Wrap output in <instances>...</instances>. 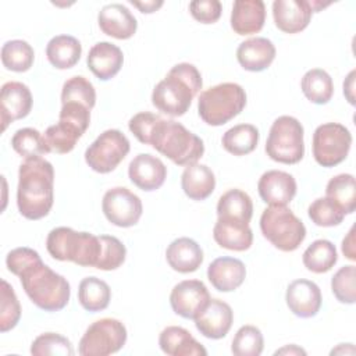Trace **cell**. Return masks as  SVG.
Masks as SVG:
<instances>
[{
  "instance_id": "cell-1",
  "label": "cell",
  "mask_w": 356,
  "mask_h": 356,
  "mask_svg": "<svg viewBox=\"0 0 356 356\" xmlns=\"http://www.w3.org/2000/svg\"><path fill=\"white\" fill-rule=\"evenodd\" d=\"M54 168L43 157L26 159L18 170L17 206L28 220L49 214L54 202Z\"/></svg>"
},
{
  "instance_id": "cell-2",
  "label": "cell",
  "mask_w": 356,
  "mask_h": 356,
  "mask_svg": "<svg viewBox=\"0 0 356 356\" xmlns=\"http://www.w3.org/2000/svg\"><path fill=\"white\" fill-rule=\"evenodd\" d=\"M202 85L203 81L199 70L193 64L179 63L154 86L152 103L167 115L181 117L189 110Z\"/></svg>"
},
{
  "instance_id": "cell-3",
  "label": "cell",
  "mask_w": 356,
  "mask_h": 356,
  "mask_svg": "<svg viewBox=\"0 0 356 356\" xmlns=\"http://www.w3.org/2000/svg\"><path fill=\"white\" fill-rule=\"evenodd\" d=\"M18 277L25 293L39 309L58 312L68 305L71 288L67 278L53 271L42 259L25 267Z\"/></svg>"
},
{
  "instance_id": "cell-4",
  "label": "cell",
  "mask_w": 356,
  "mask_h": 356,
  "mask_svg": "<svg viewBox=\"0 0 356 356\" xmlns=\"http://www.w3.org/2000/svg\"><path fill=\"white\" fill-rule=\"evenodd\" d=\"M147 145L174 164L184 167L197 163L204 153L203 140L174 120L160 118L149 136Z\"/></svg>"
},
{
  "instance_id": "cell-5",
  "label": "cell",
  "mask_w": 356,
  "mask_h": 356,
  "mask_svg": "<svg viewBox=\"0 0 356 356\" xmlns=\"http://www.w3.org/2000/svg\"><path fill=\"white\" fill-rule=\"evenodd\" d=\"M50 256L60 261H72L82 267H96L102 242L90 232H79L70 227L53 228L46 239Z\"/></svg>"
},
{
  "instance_id": "cell-6",
  "label": "cell",
  "mask_w": 356,
  "mask_h": 356,
  "mask_svg": "<svg viewBox=\"0 0 356 356\" xmlns=\"http://www.w3.org/2000/svg\"><path fill=\"white\" fill-rule=\"evenodd\" d=\"M245 106V89L239 83L224 82L200 93L197 100V113L207 125L220 127L236 117Z\"/></svg>"
},
{
  "instance_id": "cell-7",
  "label": "cell",
  "mask_w": 356,
  "mask_h": 356,
  "mask_svg": "<svg viewBox=\"0 0 356 356\" xmlns=\"http://www.w3.org/2000/svg\"><path fill=\"white\" fill-rule=\"evenodd\" d=\"M263 236L282 252H293L306 238V227L286 206H268L260 217Z\"/></svg>"
},
{
  "instance_id": "cell-8",
  "label": "cell",
  "mask_w": 356,
  "mask_h": 356,
  "mask_svg": "<svg viewBox=\"0 0 356 356\" xmlns=\"http://www.w3.org/2000/svg\"><path fill=\"white\" fill-rule=\"evenodd\" d=\"M303 125L291 115L278 117L268 132L266 142L267 156L282 164H296L305 156Z\"/></svg>"
},
{
  "instance_id": "cell-9",
  "label": "cell",
  "mask_w": 356,
  "mask_h": 356,
  "mask_svg": "<svg viewBox=\"0 0 356 356\" xmlns=\"http://www.w3.org/2000/svg\"><path fill=\"white\" fill-rule=\"evenodd\" d=\"M127 328L117 318H100L82 335L78 353L82 356H106L118 352L127 342Z\"/></svg>"
},
{
  "instance_id": "cell-10",
  "label": "cell",
  "mask_w": 356,
  "mask_h": 356,
  "mask_svg": "<svg viewBox=\"0 0 356 356\" xmlns=\"http://www.w3.org/2000/svg\"><path fill=\"white\" fill-rule=\"evenodd\" d=\"M352 134L339 122H325L313 134V157L323 167L341 164L350 150Z\"/></svg>"
},
{
  "instance_id": "cell-11",
  "label": "cell",
  "mask_w": 356,
  "mask_h": 356,
  "mask_svg": "<svg viewBox=\"0 0 356 356\" xmlns=\"http://www.w3.org/2000/svg\"><path fill=\"white\" fill-rule=\"evenodd\" d=\"M129 149V140L121 131L107 129L89 145L85 152V161L93 171L107 174L117 168Z\"/></svg>"
},
{
  "instance_id": "cell-12",
  "label": "cell",
  "mask_w": 356,
  "mask_h": 356,
  "mask_svg": "<svg viewBox=\"0 0 356 356\" xmlns=\"http://www.w3.org/2000/svg\"><path fill=\"white\" fill-rule=\"evenodd\" d=\"M102 210L113 225L129 228L138 224L143 206L139 196L131 192L128 188L115 186L104 193Z\"/></svg>"
},
{
  "instance_id": "cell-13",
  "label": "cell",
  "mask_w": 356,
  "mask_h": 356,
  "mask_svg": "<svg viewBox=\"0 0 356 356\" xmlns=\"http://www.w3.org/2000/svg\"><path fill=\"white\" fill-rule=\"evenodd\" d=\"M210 300L206 285L199 280H185L178 282L170 293V305L175 314L195 320Z\"/></svg>"
},
{
  "instance_id": "cell-14",
  "label": "cell",
  "mask_w": 356,
  "mask_h": 356,
  "mask_svg": "<svg viewBox=\"0 0 356 356\" xmlns=\"http://www.w3.org/2000/svg\"><path fill=\"white\" fill-rule=\"evenodd\" d=\"M32 102V93L25 83L17 81L6 82L0 92L1 131H6L8 124L25 118L31 113Z\"/></svg>"
},
{
  "instance_id": "cell-15",
  "label": "cell",
  "mask_w": 356,
  "mask_h": 356,
  "mask_svg": "<svg viewBox=\"0 0 356 356\" xmlns=\"http://www.w3.org/2000/svg\"><path fill=\"white\" fill-rule=\"evenodd\" d=\"M234 312L231 306L221 299H211L204 309L195 317L197 331L209 339H221L231 330Z\"/></svg>"
},
{
  "instance_id": "cell-16",
  "label": "cell",
  "mask_w": 356,
  "mask_h": 356,
  "mask_svg": "<svg viewBox=\"0 0 356 356\" xmlns=\"http://www.w3.org/2000/svg\"><path fill=\"white\" fill-rule=\"evenodd\" d=\"M285 300L289 310L300 317L310 318L314 317L321 307V291L318 285L310 280H295L292 281L285 293Z\"/></svg>"
},
{
  "instance_id": "cell-17",
  "label": "cell",
  "mask_w": 356,
  "mask_h": 356,
  "mask_svg": "<svg viewBox=\"0 0 356 356\" xmlns=\"http://www.w3.org/2000/svg\"><path fill=\"white\" fill-rule=\"evenodd\" d=\"M128 177L139 189L152 192L164 184L167 167L159 157L149 153H139L128 165Z\"/></svg>"
},
{
  "instance_id": "cell-18",
  "label": "cell",
  "mask_w": 356,
  "mask_h": 356,
  "mask_svg": "<svg viewBox=\"0 0 356 356\" xmlns=\"http://www.w3.org/2000/svg\"><path fill=\"white\" fill-rule=\"evenodd\" d=\"M257 191L268 206H286L296 195V181L289 172L270 170L260 177Z\"/></svg>"
},
{
  "instance_id": "cell-19",
  "label": "cell",
  "mask_w": 356,
  "mask_h": 356,
  "mask_svg": "<svg viewBox=\"0 0 356 356\" xmlns=\"http://www.w3.org/2000/svg\"><path fill=\"white\" fill-rule=\"evenodd\" d=\"M313 10L307 0H275L273 18L275 26L285 33H298L307 28Z\"/></svg>"
},
{
  "instance_id": "cell-20",
  "label": "cell",
  "mask_w": 356,
  "mask_h": 356,
  "mask_svg": "<svg viewBox=\"0 0 356 356\" xmlns=\"http://www.w3.org/2000/svg\"><path fill=\"white\" fill-rule=\"evenodd\" d=\"M97 22L103 33L120 40L132 38L138 28L134 14L120 3H111L102 7L97 14Z\"/></svg>"
},
{
  "instance_id": "cell-21",
  "label": "cell",
  "mask_w": 356,
  "mask_h": 356,
  "mask_svg": "<svg viewBox=\"0 0 356 356\" xmlns=\"http://www.w3.org/2000/svg\"><path fill=\"white\" fill-rule=\"evenodd\" d=\"M122 63V50L110 42H99L93 44L86 57L89 70L96 78L102 81L114 78L120 72Z\"/></svg>"
},
{
  "instance_id": "cell-22",
  "label": "cell",
  "mask_w": 356,
  "mask_h": 356,
  "mask_svg": "<svg viewBox=\"0 0 356 356\" xmlns=\"http://www.w3.org/2000/svg\"><path fill=\"white\" fill-rule=\"evenodd\" d=\"M246 277L243 261L235 257H218L207 267V278L220 292H231L242 285Z\"/></svg>"
},
{
  "instance_id": "cell-23",
  "label": "cell",
  "mask_w": 356,
  "mask_h": 356,
  "mask_svg": "<svg viewBox=\"0 0 356 356\" xmlns=\"http://www.w3.org/2000/svg\"><path fill=\"white\" fill-rule=\"evenodd\" d=\"M275 58V46L267 38H252L236 49V60L246 71L260 72L271 65Z\"/></svg>"
},
{
  "instance_id": "cell-24",
  "label": "cell",
  "mask_w": 356,
  "mask_h": 356,
  "mask_svg": "<svg viewBox=\"0 0 356 356\" xmlns=\"http://www.w3.org/2000/svg\"><path fill=\"white\" fill-rule=\"evenodd\" d=\"M266 22V6L261 0H236L231 11V28L238 35H253Z\"/></svg>"
},
{
  "instance_id": "cell-25",
  "label": "cell",
  "mask_w": 356,
  "mask_h": 356,
  "mask_svg": "<svg viewBox=\"0 0 356 356\" xmlns=\"http://www.w3.org/2000/svg\"><path fill=\"white\" fill-rule=\"evenodd\" d=\"M165 259L172 270L188 274L196 271L202 266L203 250L196 241L182 236L174 239L167 246Z\"/></svg>"
},
{
  "instance_id": "cell-26",
  "label": "cell",
  "mask_w": 356,
  "mask_h": 356,
  "mask_svg": "<svg viewBox=\"0 0 356 356\" xmlns=\"http://www.w3.org/2000/svg\"><path fill=\"white\" fill-rule=\"evenodd\" d=\"M160 349L168 356H206L207 350L188 330L178 325L165 327L159 337Z\"/></svg>"
},
{
  "instance_id": "cell-27",
  "label": "cell",
  "mask_w": 356,
  "mask_h": 356,
  "mask_svg": "<svg viewBox=\"0 0 356 356\" xmlns=\"http://www.w3.org/2000/svg\"><path fill=\"white\" fill-rule=\"evenodd\" d=\"M213 238L224 249L243 252L252 246L253 232L249 224L217 218L213 228Z\"/></svg>"
},
{
  "instance_id": "cell-28",
  "label": "cell",
  "mask_w": 356,
  "mask_h": 356,
  "mask_svg": "<svg viewBox=\"0 0 356 356\" xmlns=\"http://www.w3.org/2000/svg\"><path fill=\"white\" fill-rule=\"evenodd\" d=\"M181 186L189 199L204 200L216 188L214 172L206 164H191L181 175Z\"/></svg>"
},
{
  "instance_id": "cell-29",
  "label": "cell",
  "mask_w": 356,
  "mask_h": 356,
  "mask_svg": "<svg viewBox=\"0 0 356 356\" xmlns=\"http://www.w3.org/2000/svg\"><path fill=\"white\" fill-rule=\"evenodd\" d=\"M217 216L222 220L249 224L253 216V202L246 192L229 189L218 199Z\"/></svg>"
},
{
  "instance_id": "cell-30",
  "label": "cell",
  "mask_w": 356,
  "mask_h": 356,
  "mask_svg": "<svg viewBox=\"0 0 356 356\" xmlns=\"http://www.w3.org/2000/svg\"><path fill=\"white\" fill-rule=\"evenodd\" d=\"M82 54L81 42L71 35H57L51 38L46 46L49 63L58 70L74 67Z\"/></svg>"
},
{
  "instance_id": "cell-31",
  "label": "cell",
  "mask_w": 356,
  "mask_h": 356,
  "mask_svg": "<svg viewBox=\"0 0 356 356\" xmlns=\"http://www.w3.org/2000/svg\"><path fill=\"white\" fill-rule=\"evenodd\" d=\"M259 129L252 124H238L227 129L221 138L222 147L234 156L252 153L259 143Z\"/></svg>"
},
{
  "instance_id": "cell-32",
  "label": "cell",
  "mask_w": 356,
  "mask_h": 356,
  "mask_svg": "<svg viewBox=\"0 0 356 356\" xmlns=\"http://www.w3.org/2000/svg\"><path fill=\"white\" fill-rule=\"evenodd\" d=\"M111 299L108 284L97 277H86L79 282L78 300L81 306L92 313L104 310Z\"/></svg>"
},
{
  "instance_id": "cell-33",
  "label": "cell",
  "mask_w": 356,
  "mask_h": 356,
  "mask_svg": "<svg viewBox=\"0 0 356 356\" xmlns=\"http://www.w3.org/2000/svg\"><path fill=\"white\" fill-rule=\"evenodd\" d=\"M338 260L335 245L328 239H317L306 248L302 256L305 267L316 274L330 271Z\"/></svg>"
},
{
  "instance_id": "cell-34",
  "label": "cell",
  "mask_w": 356,
  "mask_h": 356,
  "mask_svg": "<svg viewBox=\"0 0 356 356\" xmlns=\"http://www.w3.org/2000/svg\"><path fill=\"white\" fill-rule=\"evenodd\" d=\"M306 99L314 104H325L334 95V82L330 74L321 68L309 70L300 82Z\"/></svg>"
},
{
  "instance_id": "cell-35",
  "label": "cell",
  "mask_w": 356,
  "mask_h": 356,
  "mask_svg": "<svg viewBox=\"0 0 356 356\" xmlns=\"http://www.w3.org/2000/svg\"><path fill=\"white\" fill-rule=\"evenodd\" d=\"M325 196L332 199L345 214H352L356 209V184L352 174H338L332 177L325 188Z\"/></svg>"
},
{
  "instance_id": "cell-36",
  "label": "cell",
  "mask_w": 356,
  "mask_h": 356,
  "mask_svg": "<svg viewBox=\"0 0 356 356\" xmlns=\"http://www.w3.org/2000/svg\"><path fill=\"white\" fill-rule=\"evenodd\" d=\"M35 60V51L26 40H8L1 47L3 65L14 72L28 71Z\"/></svg>"
},
{
  "instance_id": "cell-37",
  "label": "cell",
  "mask_w": 356,
  "mask_h": 356,
  "mask_svg": "<svg viewBox=\"0 0 356 356\" xmlns=\"http://www.w3.org/2000/svg\"><path fill=\"white\" fill-rule=\"evenodd\" d=\"M82 135L83 134L78 128L60 120L57 124L50 125L43 134L50 152L58 154L70 153Z\"/></svg>"
},
{
  "instance_id": "cell-38",
  "label": "cell",
  "mask_w": 356,
  "mask_h": 356,
  "mask_svg": "<svg viewBox=\"0 0 356 356\" xmlns=\"http://www.w3.org/2000/svg\"><path fill=\"white\" fill-rule=\"evenodd\" d=\"M13 149L25 160L50 153L44 136L35 128H21L11 138Z\"/></svg>"
},
{
  "instance_id": "cell-39",
  "label": "cell",
  "mask_w": 356,
  "mask_h": 356,
  "mask_svg": "<svg viewBox=\"0 0 356 356\" xmlns=\"http://www.w3.org/2000/svg\"><path fill=\"white\" fill-rule=\"evenodd\" d=\"M64 103H81L92 110L96 103V90L92 82L82 75L67 79L61 89V104Z\"/></svg>"
},
{
  "instance_id": "cell-40",
  "label": "cell",
  "mask_w": 356,
  "mask_h": 356,
  "mask_svg": "<svg viewBox=\"0 0 356 356\" xmlns=\"http://www.w3.org/2000/svg\"><path fill=\"white\" fill-rule=\"evenodd\" d=\"M264 348L261 331L254 325H242L231 345V352L235 356H259Z\"/></svg>"
},
{
  "instance_id": "cell-41",
  "label": "cell",
  "mask_w": 356,
  "mask_h": 356,
  "mask_svg": "<svg viewBox=\"0 0 356 356\" xmlns=\"http://www.w3.org/2000/svg\"><path fill=\"white\" fill-rule=\"evenodd\" d=\"M309 218L318 227H334L339 225L343 218V210L330 197L316 199L307 209Z\"/></svg>"
},
{
  "instance_id": "cell-42",
  "label": "cell",
  "mask_w": 356,
  "mask_h": 356,
  "mask_svg": "<svg viewBox=\"0 0 356 356\" xmlns=\"http://www.w3.org/2000/svg\"><path fill=\"white\" fill-rule=\"evenodd\" d=\"M31 353L33 356H72L74 349L65 337L57 332H44L33 339Z\"/></svg>"
},
{
  "instance_id": "cell-43",
  "label": "cell",
  "mask_w": 356,
  "mask_h": 356,
  "mask_svg": "<svg viewBox=\"0 0 356 356\" xmlns=\"http://www.w3.org/2000/svg\"><path fill=\"white\" fill-rule=\"evenodd\" d=\"M21 318V305L13 286L1 280V306H0V331L13 330Z\"/></svg>"
},
{
  "instance_id": "cell-44",
  "label": "cell",
  "mask_w": 356,
  "mask_h": 356,
  "mask_svg": "<svg viewBox=\"0 0 356 356\" xmlns=\"http://www.w3.org/2000/svg\"><path fill=\"white\" fill-rule=\"evenodd\" d=\"M99 238L102 242V252L96 268L103 271L117 270L125 261V245L118 238L111 235H100Z\"/></svg>"
},
{
  "instance_id": "cell-45",
  "label": "cell",
  "mask_w": 356,
  "mask_h": 356,
  "mask_svg": "<svg viewBox=\"0 0 356 356\" xmlns=\"http://www.w3.org/2000/svg\"><path fill=\"white\" fill-rule=\"evenodd\" d=\"M356 268L353 264L341 267L331 280V289L338 302L353 305L356 302Z\"/></svg>"
},
{
  "instance_id": "cell-46",
  "label": "cell",
  "mask_w": 356,
  "mask_h": 356,
  "mask_svg": "<svg viewBox=\"0 0 356 356\" xmlns=\"http://www.w3.org/2000/svg\"><path fill=\"white\" fill-rule=\"evenodd\" d=\"M58 120L74 125L85 134L90 124V110L81 103H64L61 104Z\"/></svg>"
},
{
  "instance_id": "cell-47",
  "label": "cell",
  "mask_w": 356,
  "mask_h": 356,
  "mask_svg": "<svg viewBox=\"0 0 356 356\" xmlns=\"http://www.w3.org/2000/svg\"><path fill=\"white\" fill-rule=\"evenodd\" d=\"M191 15L202 24H214L221 17L222 6L218 0H195L189 3Z\"/></svg>"
},
{
  "instance_id": "cell-48",
  "label": "cell",
  "mask_w": 356,
  "mask_h": 356,
  "mask_svg": "<svg viewBox=\"0 0 356 356\" xmlns=\"http://www.w3.org/2000/svg\"><path fill=\"white\" fill-rule=\"evenodd\" d=\"M161 117L159 114H154V113H149V111H142V113H138L135 114L129 122H128V127H129V131L135 135V138L140 142V143H145L147 145L149 143V136L156 125V122L160 120Z\"/></svg>"
},
{
  "instance_id": "cell-49",
  "label": "cell",
  "mask_w": 356,
  "mask_h": 356,
  "mask_svg": "<svg viewBox=\"0 0 356 356\" xmlns=\"http://www.w3.org/2000/svg\"><path fill=\"white\" fill-rule=\"evenodd\" d=\"M342 253L349 260H356V252H355V227H350L348 235L342 241Z\"/></svg>"
},
{
  "instance_id": "cell-50",
  "label": "cell",
  "mask_w": 356,
  "mask_h": 356,
  "mask_svg": "<svg viewBox=\"0 0 356 356\" xmlns=\"http://www.w3.org/2000/svg\"><path fill=\"white\" fill-rule=\"evenodd\" d=\"M355 76L356 71H350L343 81V95L350 104H355Z\"/></svg>"
},
{
  "instance_id": "cell-51",
  "label": "cell",
  "mask_w": 356,
  "mask_h": 356,
  "mask_svg": "<svg viewBox=\"0 0 356 356\" xmlns=\"http://www.w3.org/2000/svg\"><path fill=\"white\" fill-rule=\"evenodd\" d=\"M131 4L136 8H139L140 13L152 14L163 6V1L161 0H159V1H156V0H149V1H134V0H131Z\"/></svg>"
},
{
  "instance_id": "cell-52",
  "label": "cell",
  "mask_w": 356,
  "mask_h": 356,
  "mask_svg": "<svg viewBox=\"0 0 356 356\" xmlns=\"http://www.w3.org/2000/svg\"><path fill=\"white\" fill-rule=\"evenodd\" d=\"M274 355H293V356H296V355H306V350L299 348L298 345L292 343V345H285L284 348L275 350Z\"/></svg>"
},
{
  "instance_id": "cell-53",
  "label": "cell",
  "mask_w": 356,
  "mask_h": 356,
  "mask_svg": "<svg viewBox=\"0 0 356 356\" xmlns=\"http://www.w3.org/2000/svg\"><path fill=\"white\" fill-rule=\"evenodd\" d=\"M349 345H350V343H339V345H338V348H335V349H332V350H331V355H338V353H341V355H343V353L353 355L355 352H352V350H346V348H348Z\"/></svg>"
}]
</instances>
